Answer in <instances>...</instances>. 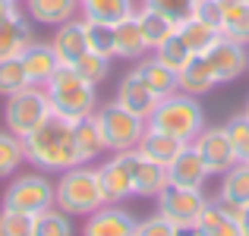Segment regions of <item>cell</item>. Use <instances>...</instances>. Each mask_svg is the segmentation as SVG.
Instances as JSON below:
<instances>
[{
    "mask_svg": "<svg viewBox=\"0 0 249 236\" xmlns=\"http://www.w3.org/2000/svg\"><path fill=\"white\" fill-rule=\"evenodd\" d=\"M32 227H35L32 214L0 208V236H32Z\"/></svg>",
    "mask_w": 249,
    "mask_h": 236,
    "instance_id": "38",
    "label": "cell"
},
{
    "mask_svg": "<svg viewBox=\"0 0 249 236\" xmlns=\"http://www.w3.org/2000/svg\"><path fill=\"white\" fill-rule=\"evenodd\" d=\"M177 32H180V38L189 44L193 54H205V51L214 44V38L221 35L218 29H212L208 22H202V19H196V16H189L183 25H177Z\"/></svg>",
    "mask_w": 249,
    "mask_h": 236,
    "instance_id": "30",
    "label": "cell"
},
{
    "mask_svg": "<svg viewBox=\"0 0 249 236\" xmlns=\"http://www.w3.org/2000/svg\"><path fill=\"white\" fill-rule=\"evenodd\" d=\"M139 220L120 205H101L82 224V236H136Z\"/></svg>",
    "mask_w": 249,
    "mask_h": 236,
    "instance_id": "12",
    "label": "cell"
},
{
    "mask_svg": "<svg viewBox=\"0 0 249 236\" xmlns=\"http://www.w3.org/2000/svg\"><path fill=\"white\" fill-rule=\"evenodd\" d=\"M152 6L158 13H164L174 25H183L196 13V0H152Z\"/></svg>",
    "mask_w": 249,
    "mask_h": 236,
    "instance_id": "39",
    "label": "cell"
},
{
    "mask_svg": "<svg viewBox=\"0 0 249 236\" xmlns=\"http://www.w3.org/2000/svg\"><path fill=\"white\" fill-rule=\"evenodd\" d=\"M48 117H51V101L44 95V88H38V85H29V88L10 95L3 104V126L10 133H16L19 139H25Z\"/></svg>",
    "mask_w": 249,
    "mask_h": 236,
    "instance_id": "7",
    "label": "cell"
},
{
    "mask_svg": "<svg viewBox=\"0 0 249 236\" xmlns=\"http://www.w3.org/2000/svg\"><path fill=\"white\" fill-rule=\"evenodd\" d=\"M79 13H82V19H91V22L117 25V22H123L126 16H133L136 3H133V0H82Z\"/></svg>",
    "mask_w": 249,
    "mask_h": 236,
    "instance_id": "26",
    "label": "cell"
},
{
    "mask_svg": "<svg viewBox=\"0 0 249 236\" xmlns=\"http://www.w3.org/2000/svg\"><path fill=\"white\" fill-rule=\"evenodd\" d=\"M114 29H117V57H123V60H142L145 54H152L145 38H142L139 22H136V13L126 16L123 22H117Z\"/></svg>",
    "mask_w": 249,
    "mask_h": 236,
    "instance_id": "27",
    "label": "cell"
},
{
    "mask_svg": "<svg viewBox=\"0 0 249 236\" xmlns=\"http://www.w3.org/2000/svg\"><path fill=\"white\" fill-rule=\"evenodd\" d=\"M133 73L145 82V88L152 91L155 98H167V95H174V91H180V85H177V73L170 67H164L158 57H142L139 67H136Z\"/></svg>",
    "mask_w": 249,
    "mask_h": 236,
    "instance_id": "22",
    "label": "cell"
},
{
    "mask_svg": "<svg viewBox=\"0 0 249 236\" xmlns=\"http://www.w3.org/2000/svg\"><path fill=\"white\" fill-rule=\"evenodd\" d=\"M246 69H249V67H246Z\"/></svg>",
    "mask_w": 249,
    "mask_h": 236,
    "instance_id": "49",
    "label": "cell"
},
{
    "mask_svg": "<svg viewBox=\"0 0 249 236\" xmlns=\"http://www.w3.org/2000/svg\"><path fill=\"white\" fill-rule=\"evenodd\" d=\"M174 236H202V233H199V227H196V224H189V227H177Z\"/></svg>",
    "mask_w": 249,
    "mask_h": 236,
    "instance_id": "44",
    "label": "cell"
},
{
    "mask_svg": "<svg viewBox=\"0 0 249 236\" xmlns=\"http://www.w3.org/2000/svg\"><path fill=\"white\" fill-rule=\"evenodd\" d=\"M196 19H202V22H208L212 29L221 32V19H224V10H221L218 0H196Z\"/></svg>",
    "mask_w": 249,
    "mask_h": 236,
    "instance_id": "41",
    "label": "cell"
},
{
    "mask_svg": "<svg viewBox=\"0 0 249 236\" xmlns=\"http://www.w3.org/2000/svg\"><path fill=\"white\" fill-rule=\"evenodd\" d=\"M25 164V148H22V139L10 129H0V180L13 176L19 167Z\"/></svg>",
    "mask_w": 249,
    "mask_h": 236,
    "instance_id": "31",
    "label": "cell"
},
{
    "mask_svg": "<svg viewBox=\"0 0 249 236\" xmlns=\"http://www.w3.org/2000/svg\"><path fill=\"white\" fill-rule=\"evenodd\" d=\"M0 208L22 214H41L54 208V183L38 170V173H19L0 195Z\"/></svg>",
    "mask_w": 249,
    "mask_h": 236,
    "instance_id": "6",
    "label": "cell"
},
{
    "mask_svg": "<svg viewBox=\"0 0 249 236\" xmlns=\"http://www.w3.org/2000/svg\"><path fill=\"white\" fill-rule=\"evenodd\" d=\"M221 35L249 48V3H246V0H240V3H233V6H227V10H224V19H221Z\"/></svg>",
    "mask_w": 249,
    "mask_h": 236,
    "instance_id": "32",
    "label": "cell"
},
{
    "mask_svg": "<svg viewBox=\"0 0 249 236\" xmlns=\"http://www.w3.org/2000/svg\"><path fill=\"white\" fill-rule=\"evenodd\" d=\"M32 236H76L73 218L60 208H48V211L35 214V227H32Z\"/></svg>",
    "mask_w": 249,
    "mask_h": 236,
    "instance_id": "29",
    "label": "cell"
},
{
    "mask_svg": "<svg viewBox=\"0 0 249 236\" xmlns=\"http://www.w3.org/2000/svg\"><path fill=\"white\" fill-rule=\"evenodd\" d=\"M13 3H22V0H13Z\"/></svg>",
    "mask_w": 249,
    "mask_h": 236,
    "instance_id": "47",
    "label": "cell"
},
{
    "mask_svg": "<svg viewBox=\"0 0 249 236\" xmlns=\"http://www.w3.org/2000/svg\"><path fill=\"white\" fill-rule=\"evenodd\" d=\"M177 85H180L183 95H193V98H202L218 85V76H214L212 63H208L205 54H193V60L177 73Z\"/></svg>",
    "mask_w": 249,
    "mask_h": 236,
    "instance_id": "19",
    "label": "cell"
},
{
    "mask_svg": "<svg viewBox=\"0 0 249 236\" xmlns=\"http://www.w3.org/2000/svg\"><path fill=\"white\" fill-rule=\"evenodd\" d=\"M205 57H208V63H212L214 76H218V85L221 82H237L249 67V48L240 44V41H231V38H224V35L214 38V44L205 51Z\"/></svg>",
    "mask_w": 249,
    "mask_h": 236,
    "instance_id": "10",
    "label": "cell"
},
{
    "mask_svg": "<svg viewBox=\"0 0 249 236\" xmlns=\"http://www.w3.org/2000/svg\"><path fill=\"white\" fill-rule=\"evenodd\" d=\"M246 3H249V0H246Z\"/></svg>",
    "mask_w": 249,
    "mask_h": 236,
    "instance_id": "48",
    "label": "cell"
},
{
    "mask_svg": "<svg viewBox=\"0 0 249 236\" xmlns=\"http://www.w3.org/2000/svg\"><path fill=\"white\" fill-rule=\"evenodd\" d=\"M237 214H240V208L227 205L221 199H208L199 220H196V227H199L202 236H240Z\"/></svg>",
    "mask_w": 249,
    "mask_h": 236,
    "instance_id": "13",
    "label": "cell"
},
{
    "mask_svg": "<svg viewBox=\"0 0 249 236\" xmlns=\"http://www.w3.org/2000/svg\"><path fill=\"white\" fill-rule=\"evenodd\" d=\"M73 135H76V152H79L82 164H91L98 154L107 152L104 135H101V129H98V123H95V114L79 120V123H73Z\"/></svg>",
    "mask_w": 249,
    "mask_h": 236,
    "instance_id": "28",
    "label": "cell"
},
{
    "mask_svg": "<svg viewBox=\"0 0 249 236\" xmlns=\"http://www.w3.org/2000/svg\"><path fill=\"white\" fill-rule=\"evenodd\" d=\"M167 176H170V183H177V186L202 189V186H205V180L212 176V170L205 167L202 154L196 152V148H193V142H189V145H186L180 154L174 157V164L167 167Z\"/></svg>",
    "mask_w": 249,
    "mask_h": 236,
    "instance_id": "15",
    "label": "cell"
},
{
    "mask_svg": "<svg viewBox=\"0 0 249 236\" xmlns=\"http://www.w3.org/2000/svg\"><path fill=\"white\" fill-rule=\"evenodd\" d=\"M44 95L51 101V114L70 123H79L98 110V88L85 82L73 67H57V73L44 85Z\"/></svg>",
    "mask_w": 249,
    "mask_h": 236,
    "instance_id": "3",
    "label": "cell"
},
{
    "mask_svg": "<svg viewBox=\"0 0 249 236\" xmlns=\"http://www.w3.org/2000/svg\"><path fill=\"white\" fill-rule=\"evenodd\" d=\"M22 148H25V161L32 167H38L41 173H63V170L82 164L79 152H76L73 123L57 114H51L41 126L32 129L22 139Z\"/></svg>",
    "mask_w": 249,
    "mask_h": 236,
    "instance_id": "1",
    "label": "cell"
},
{
    "mask_svg": "<svg viewBox=\"0 0 249 236\" xmlns=\"http://www.w3.org/2000/svg\"><path fill=\"white\" fill-rule=\"evenodd\" d=\"M95 123L104 135V145H107L110 154H120V152H136L139 148V139L145 133L148 120L136 117L133 110L120 107L117 101L110 104H98L95 110Z\"/></svg>",
    "mask_w": 249,
    "mask_h": 236,
    "instance_id": "5",
    "label": "cell"
},
{
    "mask_svg": "<svg viewBox=\"0 0 249 236\" xmlns=\"http://www.w3.org/2000/svg\"><path fill=\"white\" fill-rule=\"evenodd\" d=\"M73 69L79 73L89 85H101L104 79L110 76V57H101V54H95V51H85V54L79 57V60L73 63Z\"/></svg>",
    "mask_w": 249,
    "mask_h": 236,
    "instance_id": "35",
    "label": "cell"
},
{
    "mask_svg": "<svg viewBox=\"0 0 249 236\" xmlns=\"http://www.w3.org/2000/svg\"><path fill=\"white\" fill-rule=\"evenodd\" d=\"M35 41V32L32 22L22 13H13L10 19L0 22V60H13V57H22V51Z\"/></svg>",
    "mask_w": 249,
    "mask_h": 236,
    "instance_id": "20",
    "label": "cell"
},
{
    "mask_svg": "<svg viewBox=\"0 0 249 236\" xmlns=\"http://www.w3.org/2000/svg\"><path fill=\"white\" fill-rule=\"evenodd\" d=\"M136 164H139V152H120L107 157L104 164H98V180H101L107 205H123L126 199H133Z\"/></svg>",
    "mask_w": 249,
    "mask_h": 236,
    "instance_id": "9",
    "label": "cell"
},
{
    "mask_svg": "<svg viewBox=\"0 0 249 236\" xmlns=\"http://www.w3.org/2000/svg\"><path fill=\"white\" fill-rule=\"evenodd\" d=\"M170 183L167 167L164 164H155L148 157L139 154V164H136V176H133V195L136 199H158V192Z\"/></svg>",
    "mask_w": 249,
    "mask_h": 236,
    "instance_id": "23",
    "label": "cell"
},
{
    "mask_svg": "<svg viewBox=\"0 0 249 236\" xmlns=\"http://www.w3.org/2000/svg\"><path fill=\"white\" fill-rule=\"evenodd\" d=\"M22 3H25V13H29L32 22L57 29V25L79 16L82 0H22Z\"/></svg>",
    "mask_w": 249,
    "mask_h": 236,
    "instance_id": "18",
    "label": "cell"
},
{
    "mask_svg": "<svg viewBox=\"0 0 249 236\" xmlns=\"http://www.w3.org/2000/svg\"><path fill=\"white\" fill-rule=\"evenodd\" d=\"M224 133L231 139L233 152H237L240 161H249V117L246 114H237L224 123Z\"/></svg>",
    "mask_w": 249,
    "mask_h": 236,
    "instance_id": "37",
    "label": "cell"
},
{
    "mask_svg": "<svg viewBox=\"0 0 249 236\" xmlns=\"http://www.w3.org/2000/svg\"><path fill=\"white\" fill-rule=\"evenodd\" d=\"M158 205H155V211L161 214V218H167L174 227H189L199 220L202 208H205V192L202 189H189V186H177V183H167L164 189L158 192Z\"/></svg>",
    "mask_w": 249,
    "mask_h": 236,
    "instance_id": "8",
    "label": "cell"
},
{
    "mask_svg": "<svg viewBox=\"0 0 249 236\" xmlns=\"http://www.w3.org/2000/svg\"><path fill=\"white\" fill-rule=\"evenodd\" d=\"M237 227H240V236H249V205H246V208H240V214H237Z\"/></svg>",
    "mask_w": 249,
    "mask_h": 236,
    "instance_id": "42",
    "label": "cell"
},
{
    "mask_svg": "<svg viewBox=\"0 0 249 236\" xmlns=\"http://www.w3.org/2000/svg\"><path fill=\"white\" fill-rule=\"evenodd\" d=\"M13 13H19V6L13 3V0H0V22H3V19H10Z\"/></svg>",
    "mask_w": 249,
    "mask_h": 236,
    "instance_id": "43",
    "label": "cell"
},
{
    "mask_svg": "<svg viewBox=\"0 0 249 236\" xmlns=\"http://www.w3.org/2000/svg\"><path fill=\"white\" fill-rule=\"evenodd\" d=\"M218 199L233 208L249 205V161H237L227 173H221V189Z\"/></svg>",
    "mask_w": 249,
    "mask_h": 236,
    "instance_id": "25",
    "label": "cell"
},
{
    "mask_svg": "<svg viewBox=\"0 0 249 236\" xmlns=\"http://www.w3.org/2000/svg\"><path fill=\"white\" fill-rule=\"evenodd\" d=\"M54 205L60 208V211H67L70 218H89L91 211L107 205L101 180H98V167H91V164H76V167L57 173Z\"/></svg>",
    "mask_w": 249,
    "mask_h": 236,
    "instance_id": "2",
    "label": "cell"
},
{
    "mask_svg": "<svg viewBox=\"0 0 249 236\" xmlns=\"http://www.w3.org/2000/svg\"><path fill=\"white\" fill-rule=\"evenodd\" d=\"M142 3H152V0H142Z\"/></svg>",
    "mask_w": 249,
    "mask_h": 236,
    "instance_id": "46",
    "label": "cell"
},
{
    "mask_svg": "<svg viewBox=\"0 0 249 236\" xmlns=\"http://www.w3.org/2000/svg\"><path fill=\"white\" fill-rule=\"evenodd\" d=\"M152 57H158V60L164 63V67H170L174 73H180V69L193 60V51H189V44L180 38V32H174L167 41H161L158 48L152 51Z\"/></svg>",
    "mask_w": 249,
    "mask_h": 236,
    "instance_id": "34",
    "label": "cell"
},
{
    "mask_svg": "<svg viewBox=\"0 0 249 236\" xmlns=\"http://www.w3.org/2000/svg\"><path fill=\"white\" fill-rule=\"evenodd\" d=\"M114 101L120 104V107H126V110H133L136 117H142V120H148L152 117V110H155V104L161 101V98H155L152 91L145 88V82H142L136 73H126L120 79V85H117V95H114Z\"/></svg>",
    "mask_w": 249,
    "mask_h": 236,
    "instance_id": "16",
    "label": "cell"
},
{
    "mask_svg": "<svg viewBox=\"0 0 249 236\" xmlns=\"http://www.w3.org/2000/svg\"><path fill=\"white\" fill-rule=\"evenodd\" d=\"M186 148V142H180V139H174V135H167V133H161V129H152V126H145V133H142V139H139V152L142 157H148V161H155V164H164V167H170L174 164V157Z\"/></svg>",
    "mask_w": 249,
    "mask_h": 236,
    "instance_id": "21",
    "label": "cell"
},
{
    "mask_svg": "<svg viewBox=\"0 0 249 236\" xmlns=\"http://www.w3.org/2000/svg\"><path fill=\"white\" fill-rule=\"evenodd\" d=\"M148 126L161 129V133L174 135L180 142H196V135L205 129V114H202L199 98L183 95V91H174V95L161 98L155 104L152 117H148Z\"/></svg>",
    "mask_w": 249,
    "mask_h": 236,
    "instance_id": "4",
    "label": "cell"
},
{
    "mask_svg": "<svg viewBox=\"0 0 249 236\" xmlns=\"http://www.w3.org/2000/svg\"><path fill=\"white\" fill-rule=\"evenodd\" d=\"M193 148L202 154V161H205V167L212 170V176L227 173V170L240 161L237 152H233V145H231V139H227V133H224V126H212V129L205 126L199 135H196Z\"/></svg>",
    "mask_w": 249,
    "mask_h": 236,
    "instance_id": "11",
    "label": "cell"
},
{
    "mask_svg": "<svg viewBox=\"0 0 249 236\" xmlns=\"http://www.w3.org/2000/svg\"><path fill=\"white\" fill-rule=\"evenodd\" d=\"M136 22H139V29H142V38H145L148 51H155L161 41H167V38L177 32V25L170 22L164 13H158V10H155L152 3L136 6Z\"/></svg>",
    "mask_w": 249,
    "mask_h": 236,
    "instance_id": "24",
    "label": "cell"
},
{
    "mask_svg": "<svg viewBox=\"0 0 249 236\" xmlns=\"http://www.w3.org/2000/svg\"><path fill=\"white\" fill-rule=\"evenodd\" d=\"M22 67H25V76H29L32 85H38V88H44L48 85V79L57 73V67H60V60H57L54 48H51V41H32L29 48L22 51Z\"/></svg>",
    "mask_w": 249,
    "mask_h": 236,
    "instance_id": "17",
    "label": "cell"
},
{
    "mask_svg": "<svg viewBox=\"0 0 249 236\" xmlns=\"http://www.w3.org/2000/svg\"><path fill=\"white\" fill-rule=\"evenodd\" d=\"M174 233H177V227L170 224L167 218H161L158 211H155L152 218L139 220V227H136V236H174Z\"/></svg>",
    "mask_w": 249,
    "mask_h": 236,
    "instance_id": "40",
    "label": "cell"
},
{
    "mask_svg": "<svg viewBox=\"0 0 249 236\" xmlns=\"http://www.w3.org/2000/svg\"><path fill=\"white\" fill-rule=\"evenodd\" d=\"M243 114H246V117H249V98H246V110H243Z\"/></svg>",
    "mask_w": 249,
    "mask_h": 236,
    "instance_id": "45",
    "label": "cell"
},
{
    "mask_svg": "<svg viewBox=\"0 0 249 236\" xmlns=\"http://www.w3.org/2000/svg\"><path fill=\"white\" fill-rule=\"evenodd\" d=\"M51 48H54L60 67H73L85 51H89V41H85V22L82 19H70V22L57 25L54 38H51Z\"/></svg>",
    "mask_w": 249,
    "mask_h": 236,
    "instance_id": "14",
    "label": "cell"
},
{
    "mask_svg": "<svg viewBox=\"0 0 249 236\" xmlns=\"http://www.w3.org/2000/svg\"><path fill=\"white\" fill-rule=\"evenodd\" d=\"M85 22V41H89V51L101 57H117V29L107 22H91V19H82Z\"/></svg>",
    "mask_w": 249,
    "mask_h": 236,
    "instance_id": "33",
    "label": "cell"
},
{
    "mask_svg": "<svg viewBox=\"0 0 249 236\" xmlns=\"http://www.w3.org/2000/svg\"><path fill=\"white\" fill-rule=\"evenodd\" d=\"M29 76H25V67L19 57H13V60H0V95L10 98L16 95V91L29 88Z\"/></svg>",
    "mask_w": 249,
    "mask_h": 236,
    "instance_id": "36",
    "label": "cell"
}]
</instances>
